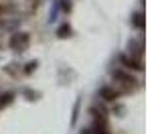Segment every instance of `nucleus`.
<instances>
[{"mask_svg":"<svg viewBox=\"0 0 148 134\" xmlns=\"http://www.w3.org/2000/svg\"><path fill=\"white\" fill-rule=\"evenodd\" d=\"M8 47H10L14 53H18V55L27 53L29 47H31V35L25 33V31H18V33L10 35V39H8Z\"/></svg>","mask_w":148,"mask_h":134,"instance_id":"nucleus-1","label":"nucleus"},{"mask_svg":"<svg viewBox=\"0 0 148 134\" xmlns=\"http://www.w3.org/2000/svg\"><path fill=\"white\" fill-rule=\"evenodd\" d=\"M112 77L116 79V83H122V85H126L128 89H134L140 81L132 75V71H128V69H124V67H116V69H112Z\"/></svg>","mask_w":148,"mask_h":134,"instance_id":"nucleus-2","label":"nucleus"},{"mask_svg":"<svg viewBox=\"0 0 148 134\" xmlns=\"http://www.w3.org/2000/svg\"><path fill=\"white\" fill-rule=\"evenodd\" d=\"M120 63L124 65V69H128V71H144V61L140 59V57H132V55H128V53H122L120 55Z\"/></svg>","mask_w":148,"mask_h":134,"instance_id":"nucleus-3","label":"nucleus"},{"mask_svg":"<svg viewBox=\"0 0 148 134\" xmlns=\"http://www.w3.org/2000/svg\"><path fill=\"white\" fill-rule=\"evenodd\" d=\"M97 98L103 100V102H116L120 98V91L116 87H112V85H101L97 89Z\"/></svg>","mask_w":148,"mask_h":134,"instance_id":"nucleus-4","label":"nucleus"},{"mask_svg":"<svg viewBox=\"0 0 148 134\" xmlns=\"http://www.w3.org/2000/svg\"><path fill=\"white\" fill-rule=\"evenodd\" d=\"M128 55L140 57V59H142V55H144V39H142V37H140V39H130V41H128Z\"/></svg>","mask_w":148,"mask_h":134,"instance_id":"nucleus-5","label":"nucleus"},{"mask_svg":"<svg viewBox=\"0 0 148 134\" xmlns=\"http://www.w3.org/2000/svg\"><path fill=\"white\" fill-rule=\"evenodd\" d=\"M130 25H132V29L144 31V27H146V21H144V12H142V10H136V12H132V16H130Z\"/></svg>","mask_w":148,"mask_h":134,"instance_id":"nucleus-6","label":"nucleus"},{"mask_svg":"<svg viewBox=\"0 0 148 134\" xmlns=\"http://www.w3.org/2000/svg\"><path fill=\"white\" fill-rule=\"evenodd\" d=\"M59 39H69V37H73V29H71V25L69 23H61L59 27H57V33H55Z\"/></svg>","mask_w":148,"mask_h":134,"instance_id":"nucleus-7","label":"nucleus"},{"mask_svg":"<svg viewBox=\"0 0 148 134\" xmlns=\"http://www.w3.org/2000/svg\"><path fill=\"white\" fill-rule=\"evenodd\" d=\"M14 98H16V93H14V91H4V93H0V110L8 108V106L14 102Z\"/></svg>","mask_w":148,"mask_h":134,"instance_id":"nucleus-8","label":"nucleus"},{"mask_svg":"<svg viewBox=\"0 0 148 134\" xmlns=\"http://www.w3.org/2000/svg\"><path fill=\"white\" fill-rule=\"evenodd\" d=\"M81 134H110V132H108V126H97V124H93L91 128L81 130Z\"/></svg>","mask_w":148,"mask_h":134,"instance_id":"nucleus-9","label":"nucleus"},{"mask_svg":"<svg viewBox=\"0 0 148 134\" xmlns=\"http://www.w3.org/2000/svg\"><path fill=\"white\" fill-rule=\"evenodd\" d=\"M23 96H25L29 102H37V100L41 98V91H35V89H31V87H25V89H23Z\"/></svg>","mask_w":148,"mask_h":134,"instance_id":"nucleus-10","label":"nucleus"},{"mask_svg":"<svg viewBox=\"0 0 148 134\" xmlns=\"http://www.w3.org/2000/svg\"><path fill=\"white\" fill-rule=\"evenodd\" d=\"M37 67H39V61H37V59H33V61H29V63L25 65L23 73H25V75H33V73L37 71Z\"/></svg>","mask_w":148,"mask_h":134,"instance_id":"nucleus-11","label":"nucleus"},{"mask_svg":"<svg viewBox=\"0 0 148 134\" xmlns=\"http://www.w3.org/2000/svg\"><path fill=\"white\" fill-rule=\"evenodd\" d=\"M79 102H81V98H77V102H75V106H73V116H71V124H75V120H77V114H79Z\"/></svg>","mask_w":148,"mask_h":134,"instance_id":"nucleus-12","label":"nucleus"},{"mask_svg":"<svg viewBox=\"0 0 148 134\" xmlns=\"http://www.w3.org/2000/svg\"><path fill=\"white\" fill-rule=\"evenodd\" d=\"M114 112H118V114H124V106H116V108H114Z\"/></svg>","mask_w":148,"mask_h":134,"instance_id":"nucleus-13","label":"nucleus"},{"mask_svg":"<svg viewBox=\"0 0 148 134\" xmlns=\"http://www.w3.org/2000/svg\"><path fill=\"white\" fill-rule=\"evenodd\" d=\"M4 29V19H0V31Z\"/></svg>","mask_w":148,"mask_h":134,"instance_id":"nucleus-14","label":"nucleus"}]
</instances>
